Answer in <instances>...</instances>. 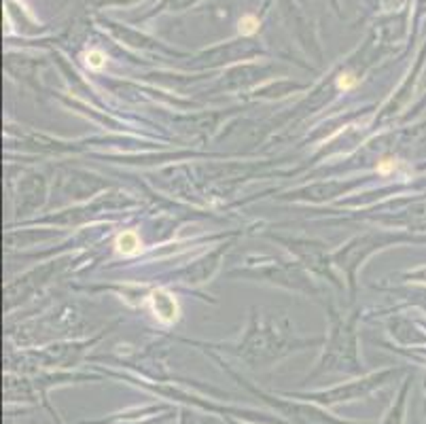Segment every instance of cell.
I'll return each mask as SVG.
<instances>
[{
	"instance_id": "obj_4",
	"label": "cell",
	"mask_w": 426,
	"mask_h": 424,
	"mask_svg": "<svg viewBox=\"0 0 426 424\" xmlns=\"http://www.w3.org/2000/svg\"><path fill=\"white\" fill-rule=\"evenodd\" d=\"M104 64H106V58H104V53H100V51H92V53L88 55V66H90V68H94V71H100Z\"/></svg>"
},
{
	"instance_id": "obj_2",
	"label": "cell",
	"mask_w": 426,
	"mask_h": 424,
	"mask_svg": "<svg viewBox=\"0 0 426 424\" xmlns=\"http://www.w3.org/2000/svg\"><path fill=\"white\" fill-rule=\"evenodd\" d=\"M140 238L136 236V232H123L117 238V251L123 255H136L140 251Z\"/></svg>"
},
{
	"instance_id": "obj_6",
	"label": "cell",
	"mask_w": 426,
	"mask_h": 424,
	"mask_svg": "<svg viewBox=\"0 0 426 424\" xmlns=\"http://www.w3.org/2000/svg\"><path fill=\"white\" fill-rule=\"evenodd\" d=\"M395 166H397V164H395L392 160H384V162H382V164L377 166V172H380V174H388L390 170H395Z\"/></svg>"
},
{
	"instance_id": "obj_3",
	"label": "cell",
	"mask_w": 426,
	"mask_h": 424,
	"mask_svg": "<svg viewBox=\"0 0 426 424\" xmlns=\"http://www.w3.org/2000/svg\"><path fill=\"white\" fill-rule=\"evenodd\" d=\"M259 28V19L254 17V15H246L240 19V32L242 34H254Z\"/></svg>"
},
{
	"instance_id": "obj_5",
	"label": "cell",
	"mask_w": 426,
	"mask_h": 424,
	"mask_svg": "<svg viewBox=\"0 0 426 424\" xmlns=\"http://www.w3.org/2000/svg\"><path fill=\"white\" fill-rule=\"evenodd\" d=\"M354 85H356V79L352 75H342V77H339V81H337L339 89H352Z\"/></svg>"
},
{
	"instance_id": "obj_1",
	"label": "cell",
	"mask_w": 426,
	"mask_h": 424,
	"mask_svg": "<svg viewBox=\"0 0 426 424\" xmlns=\"http://www.w3.org/2000/svg\"><path fill=\"white\" fill-rule=\"evenodd\" d=\"M148 299H151L153 310H155V316L159 321H163V323L176 321V316H178V305H176V299L172 295H168L163 291H155Z\"/></svg>"
}]
</instances>
